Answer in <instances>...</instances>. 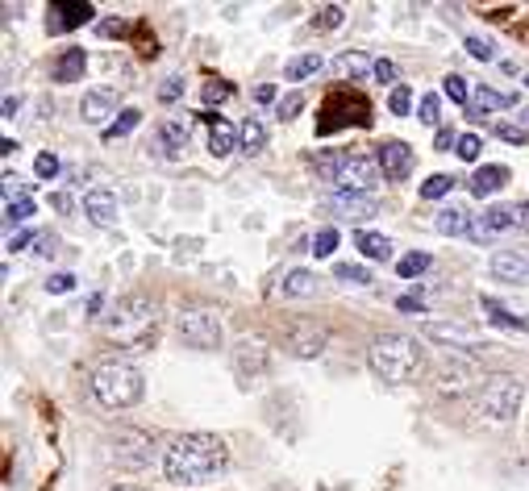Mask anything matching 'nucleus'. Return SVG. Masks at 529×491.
<instances>
[{
	"mask_svg": "<svg viewBox=\"0 0 529 491\" xmlns=\"http://www.w3.org/2000/svg\"><path fill=\"white\" fill-rule=\"evenodd\" d=\"M221 467H226V442L217 433H183L163 450V475L175 487L209 483Z\"/></svg>",
	"mask_w": 529,
	"mask_h": 491,
	"instance_id": "1",
	"label": "nucleus"
},
{
	"mask_svg": "<svg viewBox=\"0 0 529 491\" xmlns=\"http://www.w3.org/2000/svg\"><path fill=\"white\" fill-rule=\"evenodd\" d=\"M367 367H371L375 379H384V384H413L425 367V350L417 337L409 334H384L375 337L371 350H367Z\"/></svg>",
	"mask_w": 529,
	"mask_h": 491,
	"instance_id": "2",
	"label": "nucleus"
},
{
	"mask_svg": "<svg viewBox=\"0 0 529 491\" xmlns=\"http://www.w3.org/2000/svg\"><path fill=\"white\" fill-rule=\"evenodd\" d=\"M146 392L142 371L125 359H105L92 371V395H97L105 408H133Z\"/></svg>",
	"mask_w": 529,
	"mask_h": 491,
	"instance_id": "3",
	"label": "nucleus"
},
{
	"mask_svg": "<svg viewBox=\"0 0 529 491\" xmlns=\"http://www.w3.org/2000/svg\"><path fill=\"white\" fill-rule=\"evenodd\" d=\"M521 400H525V384H521L517 375H488L480 387V412L492 420H513L517 417Z\"/></svg>",
	"mask_w": 529,
	"mask_h": 491,
	"instance_id": "4",
	"label": "nucleus"
},
{
	"mask_svg": "<svg viewBox=\"0 0 529 491\" xmlns=\"http://www.w3.org/2000/svg\"><path fill=\"white\" fill-rule=\"evenodd\" d=\"M175 329H180V337L192 350H217L221 337H226L217 309H183L180 317H175Z\"/></svg>",
	"mask_w": 529,
	"mask_h": 491,
	"instance_id": "5",
	"label": "nucleus"
},
{
	"mask_svg": "<svg viewBox=\"0 0 529 491\" xmlns=\"http://www.w3.org/2000/svg\"><path fill=\"white\" fill-rule=\"evenodd\" d=\"M380 163L367 155H342L337 158V171H334V183L337 192H375V183H380Z\"/></svg>",
	"mask_w": 529,
	"mask_h": 491,
	"instance_id": "6",
	"label": "nucleus"
},
{
	"mask_svg": "<svg viewBox=\"0 0 529 491\" xmlns=\"http://www.w3.org/2000/svg\"><path fill=\"white\" fill-rule=\"evenodd\" d=\"M325 208H329L337 221L363 225V221H371V216L380 213V196L375 192H334V196H325Z\"/></svg>",
	"mask_w": 529,
	"mask_h": 491,
	"instance_id": "7",
	"label": "nucleus"
},
{
	"mask_svg": "<svg viewBox=\"0 0 529 491\" xmlns=\"http://www.w3.org/2000/svg\"><path fill=\"white\" fill-rule=\"evenodd\" d=\"M97 17V9L88 0H50L47 4V30L50 34H72L80 25H88Z\"/></svg>",
	"mask_w": 529,
	"mask_h": 491,
	"instance_id": "8",
	"label": "nucleus"
},
{
	"mask_svg": "<svg viewBox=\"0 0 529 491\" xmlns=\"http://www.w3.org/2000/svg\"><path fill=\"white\" fill-rule=\"evenodd\" d=\"M113 458H117L121 467H146V462L155 458V437L142 429H117V437H113Z\"/></svg>",
	"mask_w": 529,
	"mask_h": 491,
	"instance_id": "9",
	"label": "nucleus"
},
{
	"mask_svg": "<svg viewBox=\"0 0 529 491\" xmlns=\"http://www.w3.org/2000/svg\"><path fill=\"white\" fill-rule=\"evenodd\" d=\"M375 163H380V171H384V180H392V183L413 175V150L405 142H397V138L375 146Z\"/></svg>",
	"mask_w": 529,
	"mask_h": 491,
	"instance_id": "10",
	"label": "nucleus"
},
{
	"mask_svg": "<svg viewBox=\"0 0 529 491\" xmlns=\"http://www.w3.org/2000/svg\"><path fill=\"white\" fill-rule=\"evenodd\" d=\"M150 317H155V304L146 296H121L108 312V325L113 329H133V325H146Z\"/></svg>",
	"mask_w": 529,
	"mask_h": 491,
	"instance_id": "11",
	"label": "nucleus"
},
{
	"mask_svg": "<svg viewBox=\"0 0 529 491\" xmlns=\"http://www.w3.org/2000/svg\"><path fill=\"white\" fill-rule=\"evenodd\" d=\"M284 342H288V350L296 354V359H317V354L325 350V329L313 321H296Z\"/></svg>",
	"mask_w": 529,
	"mask_h": 491,
	"instance_id": "12",
	"label": "nucleus"
},
{
	"mask_svg": "<svg viewBox=\"0 0 529 491\" xmlns=\"http://www.w3.org/2000/svg\"><path fill=\"white\" fill-rule=\"evenodd\" d=\"M84 67H88V50L84 47H63L50 63V80L55 84H75V80H84Z\"/></svg>",
	"mask_w": 529,
	"mask_h": 491,
	"instance_id": "13",
	"label": "nucleus"
},
{
	"mask_svg": "<svg viewBox=\"0 0 529 491\" xmlns=\"http://www.w3.org/2000/svg\"><path fill=\"white\" fill-rule=\"evenodd\" d=\"M488 271H492L496 279H505V284H525L529 279V250H496Z\"/></svg>",
	"mask_w": 529,
	"mask_h": 491,
	"instance_id": "14",
	"label": "nucleus"
},
{
	"mask_svg": "<svg viewBox=\"0 0 529 491\" xmlns=\"http://www.w3.org/2000/svg\"><path fill=\"white\" fill-rule=\"evenodd\" d=\"M350 105H363V97H346V92H337V97H329V105H325V113L321 117L325 121H317V133H334V130H342V125H363L359 117H350Z\"/></svg>",
	"mask_w": 529,
	"mask_h": 491,
	"instance_id": "15",
	"label": "nucleus"
},
{
	"mask_svg": "<svg viewBox=\"0 0 529 491\" xmlns=\"http://www.w3.org/2000/svg\"><path fill=\"white\" fill-rule=\"evenodd\" d=\"M84 213H88V221L100 229L117 225V196L108 192V188H92V192L84 196Z\"/></svg>",
	"mask_w": 529,
	"mask_h": 491,
	"instance_id": "16",
	"label": "nucleus"
},
{
	"mask_svg": "<svg viewBox=\"0 0 529 491\" xmlns=\"http://www.w3.org/2000/svg\"><path fill=\"white\" fill-rule=\"evenodd\" d=\"M433 229H438L442 238H467V233H475V229H471V213L463 204H446L442 213L433 216Z\"/></svg>",
	"mask_w": 529,
	"mask_h": 491,
	"instance_id": "17",
	"label": "nucleus"
},
{
	"mask_svg": "<svg viewBox=\"0 0 529 491\" xmlns=\"http://www.w3.org/2000/svg\"><path fill=\"white\" fill-rule=\"evenodd\" d=\"M188 138H192V117H167L158 125V146H163L171 158L188 146Z\"/></svg>",
	"mask_w": 529,
	"mask_h": 491,
	"instance_id": "18",
	"label": "nucleus"
},
{
	"mask_svg": "<svg viewBox=\"0 0 529 491\" xmlns=\"http://www.w3.org/2000/svg\"><path fill=\"white\" fill-rule=\"evenodd\" d=\"M113 108H117V97H113L108 88H97V92H84L80 117H84V125H100L105 117H113Z\"/></svg>",
	"mask_w": 529,
	"mask_h": 491,
	"instance_id": "19",
	"label": "nucleus"
},
{
	"mask_svg": "<svg viewBox=\"0 0 529 491\" xmlns=\"http://www.w3.org/2000/svg\"><path fill=\"white\" fill-rule=\"evenodd\" d=\"M505 183H508V167H500V163H488V167H480V171H475V175H471L467 192L475 196V200H483V196L500 192Z\"/></svg>",
	"mask_w": 529,
	"mask_h": 491,
	"instance_id": "20",
	"label": "nucleus"
},
{
	"mask_svg": "<svg viewBox=\"0 0 529 491\" xmlns=\"http://www.w3.org/2000/svg\"><path fill=\"white\" fill-rule=\"evenodd\" d=\"M242 146V133L229 125L226 117H217L213 125H209V155H217V158H226V155H234Z\"/></svg>",
	"mask_w": 529,
	"mask_h": 491,
	"instance_id": "21",
	"label": "nucleus"
},
{
	"mask_svg": "<svg viewBox=\"0 0 529 491\" xmlns=\"http://www.w3.org/2000/svg\"><path fill=\"white\" fill-rule=\"evenodd\" d=\"M517 225V208H508V204H492L488 213H483L480 229H475V238H492V233H505V229Z\"/></svg>",
	"mask_w": 529,
	"mask_h": 491,
	"instance_id": "22",
	"label": "nucleus"
},
{
	"mask_svg": "<svg viewBox=\"0 0 529 491\" xmlns=\"http://www.w3.org/2000/svg\"><path fill=\"white\" fill-rule=\"evenodd\" d=\"M517 97H508V92H492V88H475V97H471V117H488L496 108H513Z\"/></svg>",
	"mask_w": 529,
	"mask_h": 491,
	"instance_id": "23",
	"label": "nucleus"
},
{
	"mask_svg": "<svg viewBox=\"0 0 529 491\" xmlns=\"http://www.w3.org/2000/svg\"><path fill=\"white\" fill-rule=\"evenodd\" d=\"M317 284H321V279L313 275V271H304V267H292L288 275H284V284H279V292H284V296H317Z\"/></svg>",
	"mask_w": 529,
	"mask_h": 491,
	"instance_id": "24",
	"label": "nucleus"
},
{
	"mask_svg": "<svg viewBox=\"0 0 529 491\" xmlns=\"http://www.w3.org/2000/svg\"><path fill=\"white\" fill-rule=\"evenodd\" d=\"M334 72H337V80H363L367 72H375V63L363 50H346V55H337Z\"/></svg>",
	"mask_w": 529,
	"mask_h": 491,
	"instance_id": "25",
	"label": "nucleus"
},
{
	"mask_svg": "<svg viewBox=\"0 0 529 491\" xmlns=\"http://www.w3.org/2000/svg\"><path fill=\"white\" fill-rule=\"evenodd\" d=\"M354 246H359L371 263H384L388 254H392V241H388L384 233H371V229H359V233H354Z\"/></svg>",
	"mask_w": 529,
	"mask_h": 491,
	"instance_id": "26",
	"label": "nucleus"
},
{
	"mask_svg": "<svg viewBox=\"0 0 529 491\" xmlns=\"http://www.w3.org/2000/svg\"><path fill=\"white\" fill-rule=\"evenodd\" d=\"M425 337H433V342H450V346H463V350H480L475 342H471L467 329H458V325H438V321H430V325H425Z\"/></svg>",
	"mask_w": 529,
	"mask_h": 491,
	"instance_id": "27",
	"label": "nucleus"
},
{
	"mask_svg": "<svg viewBox=\"0 0 529 491\" xmlns=\"http://www.w3.org/2000/svg\"><path fill=\"white\" fill-rule=\"evenodd\" d=\"M238 133H242V150H246V155H263L267 150V125L259 117H246Z\"/></svg>",
	"mask_w": 529,
	"mask_h": 491,
	"instance_id": "28",
	"label": "nucleus"
},
{
	"mask_svg": "<svg viewBox=\"0 0 529 491\" xmlns=\"http://www.w3.org/2000/svg\"><path fill=\"white\" fill-rule=\"evenodd\" d=\"M138 121H142V113H138V108H121V113H117V121L100 130V138H105V142H117V138H130V133L138 130Z\"/></svg>",
	"mask_w": 529,
	"mask_h": 491,
	"instance_id": "29",
	"label": "nucleus"
},
{
	"mask_svg": "<svg viewBox=\"0 0 529 491\" xmlns=\"http://www.w3.org/2000/svg\"><path fill=\"white\" fill-rule=\"evenodd\" d=\"M321 72V55H296V59H288V67H284V75H288L292 84H301V80H309V75Z\"/></svg>",
	"mask_w": 529,
	"mask_h": 491,
	"instance_id": "30",
	"label": "nucleus"
},
{
	"mask_svg": "<svg viewBox=\"0 0 529 491\" xmlns=\"http://www.w3.org/2000/svg\"><path fill=\"white\" fill-rule=\"evenodd\" d=\"M480 309L488 312V321L492 325H500V329H525V321H517L513 312L500 304V300H492V296H480Z\"/></svg>",
	"mask_w": 529,
	"mask_h": 491,
	"instance_id": "31",
	"label": "nucleus"
},
{
	"mask_svg": "<svg viewBox=\"0 0 529 491\" xmlns=\"http://www.w3.org/2000/svg\"><path fill=\"white\" fill-rule=\"evenodd\" d=\"M442 92H446L450 100H455V105H467V108H471V97H475L467 80H463V75H455V72H450V75L442 80Z\"/></svg>",
	"mask_w": 529,
	"mask_h": 491,
	"instance_id": "32",
	"label": "nucleus"
},
{
	"mask_svg": "<svg viewBox=\"0 0 529 491\" xmlns=\"http://www.w3.org/2000/svg\"><path fill=\"white\" fill-rule=\"evenodd\" d=\"M455 175H430V180L422 183V196L425 200H442V196H450V188H455Z\"/></svg>",
	"mask_w": 529,
	"mask_h": 491,
	"instance_id": "33",
	"label": "nucleus"
},
{
	"mask_svg": "<svg viewBox=\"0 0 529 491\" xmlns=\"http://www.w3.org/2000/svg\"><path fill=\"white\" fill-rule=\"evenodd\" d=\"M30 216H34V200H30V196L4 204V225H21V221H30Z\"/></svg>",
	"mask_w": 529,
	"mask_h": 491,
	"instance_id": "34",
	"label": "nucleus"
},
{
	"mask_svg": "<svg viewBox=\"0 0 529 491\" xmlns=\"http://www.w3.org/2000/svg\"><path fill=\"white\" fill-rule=\"evenodd\" d=\"M483 150V138L480 133H458V146H455V155L463 158V163H475Z\"/></svg>",
	"mask_w": 529,
	"mask_h": 491,
	"instance_id": "35",
	"label": "nucleus"
},
{
	"mask_svg": "<svg viewBox=\"0 0 529 491\" xmlns=\"http://www.w3.org/2000/svg\"><path fill=\"white\" fill-rule=\"evenodd\" d=\"M342 17H346V13H342V4H321V9L313 13V30H337V25H342Z\"/></svg>",
	"mask_w": 529,
	"mask_h": 491,
	"instance_id": "36",
	"label": "nucleus"
},
{
	"mask_svg": "<svg viewBox=\"0 0 529 491\" xmlns=\"http://www.w3.org/2000/svg\"><path fill=\"white\" fill-rule=\"evenodd\" d=\"M397 271H400V279H417L422 271H430V254H405L397 263Z\"/></svg>",
	"mask_w": 529,
	"mask_h": 491,
	"instance_id": "37",
	"label": "nucleus"
},
{
	"mask_svg": "<svg viewBox=\"0 0 529 491\" xmlns=\"http://www.w3.org/2000/svg\"><path fill=\"white\" fill-rule=\"evenodd\" d=\"M334 279H342V284H371V271L359 263H337L334 267Z\"/></svg>",
	"mask_w": 529,
	"mask_h": 491,
	"instance_id": "38",
	"label": "nucleus"
},
{
	"mask_svg": "<svg viewBox=\"0 0 529 491\" xmlns=\"http://www.w3.org/2000/svg\"><path fill=\"white\" fill-rule=\"evenodd\" d=\"M409 108H413V92H409V84H397V88H392V97H388V113H392V117H405Z\"/></svg>",
	"mask_w": 529,
	"mask_h": 491,
	"instance_id": "39",
	"label": "nucleus"
},
{
	"mask_svg": "<svg viewBox=\"0 0 529 491\" xmlns=\"http://www.w3.org/2000/svg\"><path fill=\"white\" fill-rule=\"evenodd\" d=\"M301 108H304V97H301V92H288V97L276 100V117L279 121H292L296 113H301Z\"/></svg>",
	"mask_w": 529,
	"mask_h": 491,
	"instance_id": "40",
	"label": "nucleus"
},
{
	"mask_svg": "<svg viewBox=\"0 0 529 491\" xmlns=\"http://www.w3.org/2000/svg\"><path fill=\"white\" fill-rule=\"evenodd\" d=\"M496 133H500V138H505L508 146H529V130H525V125H513V121H500V125H496Z\"/></svg>",
	"mask_w": 529,
	"mask_h": 491,
	"instance_id": "41",
	"label": "nucleus"
},
{
	"mask_svg": "<svg viewBox=\"0 0 529 491\" xmlns=\"http://www.w3.org/2000/svg\"><path fill=\"white\" fill-rule=\"evenodd\" d=\"M334 246H337V229H334V225L317 229V238H313V254H317V258H325V254H334Z\"/></svg>",
	"mask_w": 529,
	"mask_h": 491,
	"instance_id": "42",
	"label": "nucleus"
},
{
	"mask_svg": "<svg viewBox=\"0 0 529 491\" xmlns=\"http://www.w3.org/2000/svg\"><path fill=\"white\" fill-rule=\"evenodd\" d=\"M229 97H234V88H229L226 80H209L205 84V105H226Z\"/></svg>",
	"mask_w": 529,
	"mask_h": 491,
	"instance_id": "43",
	"label": "nucleus"
},
{
	"mask_svg": "<svg viewBox=\"0 0 529 491\" xmlns=\"http://www.w3.org/2000/svg\"><path fill=\"white\" fill-rule=\"evenodd\" d=\"M34 175H38V180H55V175H59V158H55V155H38L34 158Z\"/></svg>",
	"mask_w": 529,
	"mask_h": 491,
	"instance_id": "44",
	"label": "nucleus"
},
{
	"mask_svg": "<svg viewBox=\"0 0 529 491\" xmlns=\"http://www.w3.org/2000/svg\"><path fill=\"white\" fill-rule=\"evenodd\" d=\"M180 97H183V80H180V75L163 80V88H158V100H163V105H171V100H180Z\"/></svg>",
	"mask_w": 529,
	"mask_h": 491,
	"instance_id": "45",
	"label": "nucleus"
},
{
	"mask_svg": "<svg viewBox=\"0 0 529 491\" xmlns=\"http://www.w3.org/2000/svg\"><path fill=\"white\" fill-rule=\"evenodd\" d=\"M467 55L471 59H480V63H488L496 50H492V42H483V38H467Z\"/></svg>",
	"mask_w": 529,
	"mask_h": 491,
	"instance_id": "46",
	"label": "nucleus"
},
{
	"mask_svg": "<svg viewBox=\"0 0 529 491\" xmlns=\"http://www.w3.org/2000/svg\"><path fill=\"white\" fill-rule=\"evenodd\" d=\"M72 288H75V275H67V271L47 279V292H55V296H63V292H72Z\"/></svg>",
	"mask_w": 529,
	"mask_h": 491,
	"instance_id": "47",
	"label": "nucleus"
},
{
	"mask_svg": "<svg viewBox=\"0 0 529 491\" xmlns=\"http://www.w3.org/2000/svg\"><path fill=\"white\" fill-rule=\"evenodd\" d=\"M397 309L400 312H425V296H422V292H409V296L397 300Z\"/></svg>",
	"mask_w": 529,
	"mask_h": 491,
	"instance_id": "48",
	"label": "nucleus"
},
{
	"mask_svg": "<svg viewBox=\"0 0 529 491\" xmlns=\"http://www.w3.org/2000/svg\"><path fill=\"white\" fill-rule=\"evenodd\" d=\"M417 121L438 125V97H433V92H430V97H422V117H417Z\"/></svg>",
	"mask_w": 529,
	"mask_h": 491,
	"instance_id": "49",
	"label": "nucleus"
},
{
	"mask_svg": "<svg viewBox=\"0 0 529 491\" xmlns=\"http://www.w3.org/2000/svg\"><path fill=\"white\" fill-rule=\"evenodd\" d=\"M375 80H380V84H392V80H397V63L380 59V63H375Z\"/></svg>",
	"mask_w": 529,
	"mask_h": 491,
	"instance_id": "50",
	"label": "nucleus"
},
{
	"mask_svg": "<svg viewBox=\"0 0 529 491\" xmlns=\"http://www.w3.org/2000/svg\"><path fill=\"white\" fill-rule=\"evenodd\" d=\"M25 246H38V233H17V238H9V250H25Z\"/></svg>",
	"mask_w": 529,
	"mask_h": 491,
	"instance_id": "51",
	"label": "nucleus"
},
{
	"mask_svg": "<svg viewBox=\"0 0 529 491\" xmlns=\"http://www.w3.org/2000/svg\"><path fill=\"white\" fill-rule=\"evenodd\" d=\"M97 30H100V38H117V34H125V21H100Z\"/></svg>",
	"mask_w": 529,
	"mask_h": 491,
	"instance_id": "52",
	"label": "nucleus"
},
{
	"mask_svg": "<svg viewBox=\"0 0 529 491\" xmlns=\"http://www.w3.org/2000/svg\"><path fill=\"white\" fill-rule=\"evenodd\" d=\"M50 208H59V213H72V196H67V192H55V196H50Z\"/></svg>",
	"mask_w": 529,
	"mask_h": 491,
	"instance_id": "53",
	"label": "nucleus"
},
{
	"mask_svg": "<svg viewBox=\"0 0 529 491\" xmlns=\"http://www.w3.org/2000/svg\"><path fill=\"white\" fill-rule=\"evenodd\" d=\"M433 142H438V150H450V146H458V138L450 130H438V138H433Z\"/></svg>",
	"mask_w": 529,
	"mask_h": 491,
	"instance_id": "54",
	"label": "nucleus"
},
{
	"mask_svg": "<svg viewBox=\"0 0 529 491\" xmlns=\"http://www.w3.org/2000/svg\"><path fill=\"white\" fill-rule=\"evenodd\" d=\"M254 97L263 100V105H271V100H276V88H271V84H259V88H254Z\"/></svg>",
	"mask_w": 529,
	"mask_h": 491,
	"instance_id": "55",
	"label": "nucleus"
},
{
	"mask_svg": "<svg viewBox=\"0 0 529 491\" xmlns=\"http://www.w3.org/2000/svg\"><path fill=\"white\" fill-rule=\"evenodd\" d=\"M38 246H42V254L55 250V233H38Z\"/></svg>",
	"mask_w": 529,
	"mask_h": 491,
	"instance_id": "56",
	"label": "nucleus"
},
{
	"mask_svg": "<svg viewBox=\"0 0 529 491\" xmlns=\"http://www.w3.org/2000/svg\"><path fill=\"white\" fill-rule=\"evenodd\" d=\"M17 108H21V100H17V97H4V117H13Z\"/></svg>",
	"mask_w": 529,
	"mask_h": 491,
	"instance_id": "57",
	"label": "nucleus"
},
{
	"mask_svg": "<svg viewBox=\"0 0 529 491\" xmlns=\"http://www.w3.org/2000/svg\"><path fill=\"white\" fill-rule=\"evenodd\" d=\"M0 155H4V158L17 155V142H13V138H4V142H0Z\"/></svg>",
	"mask_w": 529,
	"mask_h": 491,
	"instance_id": "58",
	"label": "nucleus"
},
{
	"mask_svg": "<svg viewBox=\"0 0 529 491\" xmlns=\"http://www.w3.org/2000/svg\"><path fill=\"white\" fill-rule=\"evenodd\" d=\"M517 225L529 229V204H521V208H517Z\"/></svg>",
	"mask_w": 529,
	"mask_h": 491,
	"instance_id": "59",
	"label": "nucleus"
},
{
	"mask_svg": "<svg viewBox=\"0 0 529 491\" xmlns=\"http://www.w3.org/2000/svg\"><path fill=\"white\" fill-rule=\"evenodd\" d=\"M521 125H525V130H529V108H525V117H521Z\"/></svg>",
	"mask_w": 529,
	"mask_h": 491,
	"instance_id": "60",
	"label": "nucleus"
},
{
	"mask_svg": "<svg viewBox=\"0 0 529 491\" xmlns=\"http://www.w3.org/2000/svg\"><path fill=\"white\" fill-rule=\"evenodd\" d=\"M113 491H142V487H113Z\"/></svg>",
	"mask_w": 529,
	"mask_h": 491,
	"instance_id": "61",
	"label": "nucleus"
},
{
	"mask_svg": "<svg viewBox=\"0 0 529 491\" xmlns=\"http://www.w3.org/2000/svg\"><path fill=\"white\" fill-rule=\"evenodd\" d=\"M525 80H529V75H525Z\"/></svg>",
	"mask_w": 529,
	"mask_h": 491,
	"instance_id": "62",
	"label": "nucleus"
}]
</instances>
